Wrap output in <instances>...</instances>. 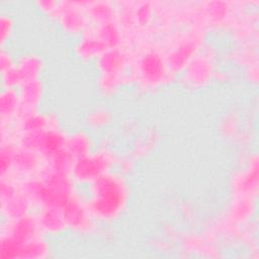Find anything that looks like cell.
<instances>
[{"mask_svg": "<svg viewBox=\"0 0 259 259\" xmlns=\"http://www.w3.org/2000/svg\"><path fill=\"white\" fill-rule=\"evenodd\" d=\"M92 210L102 218L114 217L124 202V189L121 182L113 176H101L95 185Z\"/></svg>", "mask_w": 259, "mask_h": 259, "instance_id": "cell-1", "label": "cell"}]
</instances>
